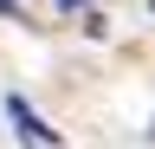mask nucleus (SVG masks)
I'll list each match as a JSON object with an SVG mask.
<instances>
[{
	"instance_id": "nucleus-1",
	"label": "nucleus",
	"mask_w": 155,
	"mask_h": 149,
	"mask_svg": "<svg viewBox=\"0 0 155 149\" xmlns=\"http://www.w3.org/2000/svg\"><path fill=\"white\" fill-rule=\"evenodd\" d=\"M7 117H13V130H19V143H32V149H65V136H58L26 97H7Z\"/></svg>"
},
{
	"instance_id": "nucleus-2",
	"label": "nucleus",
	"mask_w": 155,
	"mask_h": 149,
	"mask_svg": "<svg viewBox=\"0 0 155 149\" xmlns=\"http://www.w3.org/2000/svg\"><path fill=\"white\" fill-rule=\"evenodd\" d=\"M0 20H19V0H0Z\"/></svg>"
},
{
	"instance_id": "nucleus-3",
	"label": "nucleus",
	"mask_w": 155,
	"mask_h": 149,
	"mask_svg": "<svg viewBox=\"0 0 155 149\" xmlns=\"http://www.w3.org/2000/svg\"><path fill=\"white\" fill-rule=\"evenodd\" d=\"M58 7H65V13H78V7H97V0H58Z\"/></svg>"
}]
</instances>
